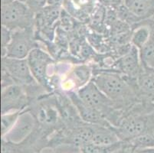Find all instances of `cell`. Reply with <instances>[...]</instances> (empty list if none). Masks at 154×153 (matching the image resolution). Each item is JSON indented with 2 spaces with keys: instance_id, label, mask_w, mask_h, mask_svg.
Returning <instances> with one entry per match:
<instances>
[{
  "instance_id": "cell-1",
  "label": "cell",
  "mask_w": 154,
  "mask_h": 153,
  "mask_svg": "<svg viewBox=\"0 0 154 153\" xmlns=\"http://www.w3.org/2000/svg\"><path fill=\"white\" fill-rule=\"evenodd\" d=\"M91 81L119 109L124 112L138 101L143 100L138 93L137 79L113 70L94 69Z\"/></svg>"
},
{
  "instance_id": "cell-2",
  "label": "cell",
  "mask_w": 154,
  "mask_h": 153,
  "mask_svg": "<svg viewBox=\"0 0 154 153\" xmlns=\"http://www.w3.org/2000/svg\"><path fill=\"white\" fill-rule=\"evenodd\" d=\"M76 93L84 103L99 112L112 126H118L125 112L119 109L93 81H89Z\"/></svg>"
},
{
  "instance_id": "cell-3",
  "label": "cell",
  "mask_w": 154,
  "mask_h": 153,
  "mask_svg": "<svg viewBox=\"0 0 154 153\" xmlns=\"http://www.w3.org/2000/svg\"><path fill=\"white\" fill-rule=\"evenodd\" d=\"M35 14L25 2L15 0L12 3L1 6L2 26L11 31L35 28Z\"/></svg>"
},
{
  "instance_id": "cell-4",
  "label": "cell",
  "mask_w": 154,
  "mask_h": 153,
  "mask_svg": "<svg viewBox=\"0 0 154 153\" xmlns=\"http://www.w3.org/2000/svg\"><path fill=\"white\" fill-rule=\"evenodd\" d=\"M27 61L32 75L38 84L48 93L53 92L54 89L51 84V76L48 74V68L54 64V60L51 54L41 47H37L31 51Z\"/></svg>"
},
{
  "instance_id": "cell-5",
  "label": "cell",
  "mask_w": 154,
  "mask_h": 153,
  "mask_svg": "<svg viewBox=\"0 0 154 153\" xmlns=\"http://www.w3.org/2000/svg\"><path fill=\"white\" fill-rule=\"evenodd\" d=\"M37 47H40L35 38V28L13 31L12 40L5 51L2 52V57L26 59Z\"/></svg>"
},
{
  "instance_id": "cell-6",
  "label": "cell",
  "mask_w": 154,
  "mask_h": 153,
  "mask_svg": "<svg viewBox=\"0 0 154 153\" xmlns=\"http://www.w3.org/2000/svg\"><path fill=\"white\" fill-rule=\"evenodd\" d=\"M31 98L25 87L12 84L2 89L1 93V113L21 111L30 105Z\"/></svg>"
},
{
  "instance_id": "cell-7",
  "label": "cell",
  "mask_w": 154,
  "mask_h": 153,
  "mask_svg": "<svg viewBox=\"0 0 154 153\" xmlns=\"http://www.w3.org/2000/svg\"><path fill=\"white\" fill-rule=\"evenodd\" d=\"M2 69L5 70L9 74L15 84L23 87L38 84L32 75L27 58L2 57Z\"/></svg>"
},
{
  "instance_id": "cell-8",
  "label": "cell",
  "mask_w": 154,
  "mask_h": 153,
  "mask_svg": "<svg viewBox=\"0 0 154 153\" xmlns=\"http://www.w3.org/2000/svg\"><path fill=\"white\" fill-rule=\"evenodd\" d=\"M93 70L88 64H78L68 70V75L62 80L60 90L64 93L77 92L79 89L91 81Z\"/></svg>"
},
{
  "instance_id": "cell-9",
  "label": "cell",
  "mask_w": 154,
  "mask_h": 153,
  "mask_svg": "<svg viewBox=\"0 0 154 153\" xmlns=\"http://www.w3.org/2000/svg\"><path fill=\"white\" fill-rule=\"evenodd\" d=\"M142 69L139 49L132 45L128 52L118 58L113 64L112 70L129 78L137 79Z\"/></svg>"
},
{
  "instance_id": "cell-10",
  "label": "cell",
  "mask_w": 154,
  "mask_h": 153,
  "mask_svg": "<svg viewBox=\"0 0 154 153\" xmlns=\"http://www.w3.org/2000/svg\"><path fill=\"white\" fill-rule=\"evenodd\" d=\"M35 126V119L28 107L21 113L11 131L2 139L13 142H19L25 139L33 131Z\"/></svg>"
},
{
  "instance_id": "cell-11",
  "label": "cell",
  "mask_w": 154,
  "mask_h": 153,
  "mask_svg": "<svg viewBox=\"0 0 154 153\" xmlns=\"http://www.w3.org/2000/svg\"><path fill=\"white\" fill-rule=\"evenodd\" d=\"M66 93L69 96L73 104L76 107L78 114L84 123L90 125L111 126L99 112L84 103L83 101L80 99L76 92H68Z\"/></svg>"
},
{
  "instance_id": "cell-12",
  "label": "cell",
  "mask_w": 154,
  "mask_h": 153,
  "mask_svg": "<svg viewBox=\"0 0 154 153\" xmlns=\"http://www.w3.org/2000/svg\"><path fill=\"white\" fill-rule=\"evenodd\" d=\"M97 0H64L63 8L78 22L88 24Z\"/></svg>"
},
{
  "instance_id": "cell-13",
  "label": "cell",
  "mask_w": 154,
  "mask_h": 153,
  "mask_svg": "<svg viewBox=\"0 0 154 153\" xmlns=\"http://www.w3.org/2000/svg\"><path fill=\"white\" fill-rule=\"evenodd\" d=\"M137 87L141 99L154 103V69L142 66L137 78Z\"/></svg>"
},
{
  "instance_id": "cell-14",
  "label": "cell",
  "mask_w": 154,
  "mask_h": 153,
  "mask_svg": "<svg viewBox=\"0 0 154 153\" xmlns=\"http://www.w3.org/2000/svg\"><path fill=\"white\" fill-rule=\"evenodd\" d=\"M124 4L141 21L154 19V0H124Z\"/></svg>"
},
{
  "instance_id": "cell-15",
  "label": "cell",
  "mask_w": 154,
  "mask_h": 153,
  "mask_svg": "<svg viewBox=\"0 0 154 153\" xmlns=\"http://www.w3.org/2000/svg\"><path fill=\"white\" fill-rule=\"evenodd\" d=\"M94 129L91 142L98 145H110L120 142L112 126L92 125Z\"/></svg>"
},
{
  "instance_id": "cell-16",
  "label": "cell",
  "mask_w": 154,
  "mask_h": 153,
  "mask_svg": "<svg viewBox=\"0 0 154 153\" xmlns=\"http://www.w3.org/2000/svg\"><path fill=\"white\" fill-rule=\"evenodd\" d=\"M140 57L143 67L154 69V29L149 41L140 50Z\"/></svg>"
},
{
  "instance_id": "cell-17",
  "label": "cell",
  "mask_w": 154,
  "mask_h": 153,
  "mask_svg": "<svg viewBox=\"0 0 154 153\" xmlns=\"http://www.w3.org/2000/svg\"><path fill=\"white\" fill-rule=\"evenodd\" d=\"M22 111L23 110L14 111L1 115V131H2L1 132V136L2 138L5 137L13 128V126L16 123Z\"/></svg>"
},
{
  "instance_id": "cell-18",
  "label": "cell",
  "mask_w": 154,
  "mask_h": 153,
  "mask_svg": "<svg viewBox=\"0 0 154 153\" xmlns=\"http://www.w3.org/2000/svg\"><path fill=\"white\" fill-rule=\"evenodd\" d=\"M115 8L118 19L131 25L132 29L137 24L142 22L137 15H135L132 12L129 10V8L124 4L119 5Z\"/></svg>"
},
{
  "instance_id": "cell-19",
  "label": "cell",
  "mask_w": 154,
  "mask_h": 153,
  "mask_svg": "<svg viewBox=\"0 0 154 153\" xmlns=\"http://www.w3.org/2000/svg\"><path fill=\"white\" fill-rule=\"evenodd\" d=\"M12 31L10 29H7L6 27L2 26L1 29V49H2V52L5 51L6 49L7 46L9 45L12 40Z\"/></svg>"
},
{
  "instance_id": "cell-20",
  "label": "cell",
  "mask_w": 154,
  "mask_h": 153,
  "mask_svg": "<svg viewBox=\"0 0 154 153\" xmlns=\"http://www.w3.org/2000/svg\"><path fill=\"white\" fill-rule=\"evenodd\" d=\"M25 3L35 14L38 13L48 5V0H27Z\"/></svg>"
},
{
  "instance_id": "cell-21",
  "label": "cell",
  "mask_w": 154,
  "mask_h": 153,
  "mask_svg": "<svg viewBox=\"0 0 154 153\" xmlns=\"http://www.w3.org/2000/svg\"><path fill=\"white\" fill-rule=\"evenodd\" d=\"M97 2L106 8H117L124 4V0H97Z\"/></svg>"
},
{
  "instance_id": "cell-22",
  "label": "cell",
  "mask_w": 154,
  "mask_h": 153,
  "mask_svg": "<svg viewBox=\"0 0 154 153\" xmlns=\"http://www.w3.org/2000/svg\"><path fill=\"white\" fill-rule=\"evenodd\" d=\"M64 0H48V5L51 6L61 7L63 8V4H64Z\"/></svg>"
},
{
  "instance_id": "cell-23",
  "label": "cell",
  "mask_w": 154,
  "mask_h": 153,
  "mask_svg": "<svg viewBox=\"0 0 154 153\" xmlns=\"http://www.w3.org/2000/svg\"><path fill=\"white\" fill-rule=\"evenodd\" d=\"M134 153H154V148H143V149H138L134 151Z\"/></svg>"
},
{
  "instance_id": "cell-24",
  "label": "cell",
  "mask_w": 154,
  "mask_h": 153,
  "mask_svg": "<svg viewBox=\"0 0 154 153\" xmlns=\"http://www.w3.org/2000/svg\"><path fill=\"white\" fill-rule=\"evenodd\" d=\"M15 0H1V6L2 5H9V4L12 3L13 2H15Z\"/></svg>"
},
{
  "instance_id": "cell-25",
  "label": "cell",
  "mask_w": 154,
  "mask_h": 153,
  "mask_svg": "<svg viewBox=\"0 0 154 153\" xmlns=\"http://www.w3.org/2000/svg\"><path fill=\"white\" fill-rule=\"evenodd\" d=\"M17 1H19V2H26L27 0H17Z\"/></svg>"
},
{
  "instance_id": "cell-26",
  "label": "cell",
  "mask_w": 154,
  "mask_h": 153,
  "mask_svg": "<svg viewBox=\"0 0 154 153\" xmlns=\"http://www.w3.org/2000/svg\"><path fill=\"white\" fill-rule=\"evenodd\" d=\"M152 133H153V135H154V129H153V130H152Z\"/></svg>"
}]
</instances>
